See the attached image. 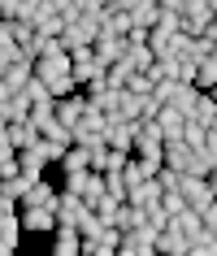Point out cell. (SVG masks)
Listing matches in <instances>:
<instances>
[{"label": "cell", "mask_w": 217, "mask_h": 256, "mask_svg": "<svg viewBox=\"0 0 217 256\" xmlns=\"http://www.w3.org/2000/svg\"><path fill=\"white\" fill-rule=\"evenodd\" d=\"M0 70H4V61H0Z\"/></svg>", "instance_id": "obj_39"}, {"label": "cell", "mask_w": 217, "mask_h": 256, "mask_svg": "<svg viewBox=\"0 0 217 256\" xmlns=\"http://www.w3.org/2000/svg\"><path fill=\"white\" fill-rule=\"evenodd\" d=\"M18 222H22V234H52L56 213L48 204H22L18 208Z\"/></svg>", "instance_id": "obj_1"}, {"label": "cell", "mask_w": 217, "mask_h": 256, "mask_svg": "<svg viewBox=\"0 0 217 256\" xmlns=\"http://www.w3.org/2000/svg\"><path fill=\"white\" fill-rule=\"evenodd\" d=\"M204 152H208V156H217V126H208V130H204V144H200Z\"/></svg>", "instance_id": "obj_35"}, {"label": "cell", "mask_w": 217, "mask_h": 256, "mask_svg": "<svg viewBox=\"0 0 217 256\" xmlns=\"http://www.w3.org/2000/svg\"><path fill=\"white\" fill-rule=\"evenodd\" d=\"M9 144L14 148H35L40 144V130L30 126V118L26 122H9Z\"/></svg>", "instance_id": "obj_19"}, {"label": "cell", "mask_w": 217, "mask_h": 256, "mask_svg": "<svg viewBox=\"0 0 217 256\" xmlns=\"http://www.w3.org/2000/svg\"><path fill=\"white\" fill-rule=\"evenodd\" d=\"M9 96H14V92H9V87H4V82H0V104H4V100H9Z\"/></svg>", "instance_id": "obj_38"}, {"label": "cell", "mask_w": 217, "mask_h": 256, "mask_svg": "<svg viewBox=\"0 0 217 256\" xmlns=\"http://www.w3.org/2000/svg\"><path fill=\"white\" fill-rule=\"evenodd\" d=\"M56 182H48V178H30V187L22 191V200H18V208H22V204H48V208H52L56 204Z\"/></svg>", "instance_id": "obj_11"}, {"label": "cell", "mask_w": 217, "mask_h": 256, "mask_svg": "<svg viewBox=\"0 0 217 256\" xmlns=\"http://www.w3.org/2000/svg\"><path fill=\"white\" fill-rule=\"evenodd\" d=\"M152 243H156V234H152L148 226H135V230H122L118 252L122 256H152Z\"/></svg>", "instance_id": "obj_5"}, {"label": "cell", "mask_w": 217, "mask_h": 256, "mask_svg": "<svg viewBox=\"0 0 217 256\" xmlns=\"http://www.w3.org/2000/svg\"><path fill=\"white\" fill-rule=\"evenodd\" d=\"M14 56H18L14 26H9V18H0V61H14Z\"/></svg>", "instance_id": "obj_29"}, {"label": "cell", "mask_w": 217, "mask_h": 256, "mask_svg": "<svg viewBox=\"0 0 217 256\" xmlns=\"http://www.w3.org/2000/svg\"><path fill=\"white\" fill-rule=\"evenodd\" d=\"M126 61H130V70H148L152 61H156V56H152V48H148V40H139V44H130L126 40Z\"/></svg>", "instance_id": "obj_23"}, {"label": "cell", "mask_w": 217, "mask_h": 256, "mask_svg": "<svg viewBox=\"0 0 217 256\" xmlns=\"http://www.w3.org/2000/svg\"><path fill=\"white\" fill-rule=\"evenodd\" d=\"M126 14H130V22H135V26H152V22H156V14H161V4H156V0H135Z\"/></svg>", "instance_id": "obj_24"}, {"label": "cell", "mask_w": 217, "mask_h": 256, "mask_svg": "<svg viewBox=\"0 0 217 256\" xmlns=\"http://www.w3.org/2000/svg\"><path fill=\"white\" fill-rule=\"evenodd\" d=\"M96 22L92 18H74V22H66V30H61V44H66V52H74V48H92L96 40Z\"/></svg>", "instance_id": "obj_4"}, {"label": "cell", "mask_w": 217, "mask_h": 256, "mask_svg": "<svg viewBox=\"0 0 217 256\" xmlns=\"http://www.w3.org/2000/svg\"><path fill=\"white\" fill-rule=\"evenodd\" d=\"M156 4H161V9H174V14L182 9V0H156Z\"/></svg>", "instance_id": "obj_37"}, {"label": "cell", "mask_w": 217, "mask_h": 256, "mask_svg": "<svg viewBox=\"0 0 217 256\" xmlns=\"http://www.w3.org/2000/svg\"><path fill=\"white\" fill-rule=\"evenodd\" d=\"M178 22L187 35H204L208 22H213V4L208 0H182V9H178Z\"/></svg>", "instance_id": "obj_2"}, {"label": "cell", "mask_w": 217, "mask_h": 256, "mask_svg": "<svg viewBox=\"0 0 217 256\" xmlns=\"http://www.w3.org/2000/svg\"><path fill=\"white\" fill-rule=\"evenodd\" d=\"M161 200V182L156 178H135V182H126V204H139V208H148V204Z\"/></svg>", "instance_id": "obj_10"}, {"label": "cell", "mask_w": 217, "mask_h": 256, "mask_svg": "<svg viewBox=\"0 0 217 256\" xmlns=\"http://www.w3.org/2000/svg\"><path fill=\"white\" fill-rule=\"evenodd\" d=\"M18 170H22L26 178H44L48 174V161H44L40 148H18Z\"/></svg>", "instance_id": "obj_17"}, {"label": "cell", "mask_w": 217, "mask_h": 256, "mask_svg": "<svg viewBox=\"0 0 217 256\" xmlns=\"http://www.w3.org/2000/svg\"><path fill=\"white\" fill-rule=\"evenodd\" d=\"M82 113H87V96H82V92L56 96V108H52V118L61 122V126H70V130H74V126H78V118H82Z\"/></svg>", "instance_id": "obj_7"}, {"label": "cell", "mask_w": 217, "mask_h": 256, "mask_svg": "<svg viewBox=\"0 0 217 256\" xmlns=\"http://www.w3.org/2000/svg\"><path fill=\"white\" fill-rule=\"evenodd\" d=\"M61 174H78V170H92V165H87V148H82V144H70L66 148V156H61Z\"/></svg>", "instance_id": "obj_21"}, {"label": "cell", "mask_w": 217, "mask_h": 256, "mask_svg": "<svg viewBox=\"0 0 217 256\" xmlns=\"http://www.w3.org/2000/svg\"><path fill=\"white\" fill-rule=\"evenodd\" d=\"M204 130H208V126H200V122H182V144H191V148H200L204 144Z\"/></svg>", "instance_id": "obj_32"}, {"label": "cell", "mask_w": 217, "mask_h": 256, "mask_svg": "<svg viewBox=\"0 0 217 256\" xmlns=\"http://www.w3.org/2000/svg\"><path fill=\"white\" fill-rule=\"evenodd\" d=\"M152 252H165V256H187V234L174 226H165L161 234H156V243H152Z\"/></svg>", "instance_id": "obj_14"}, {"label": "cell", "mask_w": 217, "mask_h": 256, "mask_svg": "<svg viewBox=\"0 0 217 256\" xmlns=\"http://www.w3.org/2000/svg\"><path fill=\"white\" fill-rule=\"evenodd\" d=\"M126 92H135V96H152V78L144 74V70H135V74L126 78Z\"/></svg>", "instance_id": "obj_33"}, {"label": "cell", "mask_w": 217, "mask_h": 256, "mask_svg": "<svg viewBox=\"0 0 217 256\" xmlns=\"http://www.w3.org/2000/svg\"><path fill=\"white\" fill-rule=\"evenodd\" d=\"M178 191H182V200H187L191 208H204V204L213 200V187H208V178H200V174H182L178 178Z\"/></svg>", "instance_id": "obj_9"}, {"label": "cell", "mask_w": 217, "mask_h": 256, "mask_svg": "<svg viewBox=\"0 0 217 256\" xmlns=\"http://www.w3.org/2000/svg\"><path fill=\"white\" fill-rule=\"evenodd\" d=\"M182 122H187V113L174 104H161V113H156V126H161L165 139H182Z\"/></svg>", "instance_id": "obj_15"}, {"label": "cell", "mask_w": 217, "mask_h": 256, "mask_svg": "<svg viewBox=\"0 0 217 256\" xmlns=\"http://www.w3.org/2000/svg\"><path fill=\"white\" fill-rule=\"evenodd\" d=\"M18 243H22V222H18V213L0 217V256L18 252Z\"/></svg>", "instance_id": "obj_16"}, {"label": "cell", "mask_w": 217, "mask_h": 256, "mask_svg": "<svg viewBox=\"0 0 217 256\" xmlns=\"http://www.w3.org/2000/svg\"><path fill=\"white\" fill-rule=\"evenodd\" d=\"M213 82H217V56L196 61V78H191V87H196V92H208Z\"/></svg>", "instance_id": "obj_22"}, {"label": "cell", "mask_w": 217, "mask_h": 256, "mask_svg": "<svg viewBox=\"0 0 217 256\" xmlns=\"http://www.w3.org/2000/svg\"><path fill=\"white\" fill-rule=\"evenodd\" d=\"M82 248V234L74 226H52V252L56 256H78Z\"/></svg>", "instance_id": "obj_13"}, {"label": "cell", "mask_w": 217, "mask_h": 256, "mask_svg": "<svg viewBox=\"0 0 217 256\" xmlns=\"http://www.w3.org/2000/svg\"><path fill=\"white\" fill-rule=\"evenodd\" d=\"M213 113H217V100H213L208 92H200V96H196V104L187 108V118L200 122V126H213Z\"/></svg>", "instance_id": "obj_20"}, {"label": "cell", "mask_w": 217, "mask_h": 256, "mask_svg": "<svg viewBox=\"0 0 217 256\" xmlns=\"http://www.w3.org/2000/svg\"><path fill=\"white\" fill-rule=\"evenodd\" d=\"M87 208H92V204L82 200V196H74V191H56V204H52L56 226H74V230H78V222H82Z\"/></svg>", "instance_id": "obj_3"}, {"label": "cell", "mask_w": 217, "mask_h": 256, "mask_svg": "<svg viewBox=\"0 0 217 256\" xmlns=\"http://www.w3.org/2000/svg\"><path fill=\"white\" fill-rule=\"evenodd\" d=\"M66 74H70V52H66V48H56V52H44V56H35V78L52 82V78H66Z\"/></svg>", "instance_id": "obj_8"}, {"label": "cell", "mask_w": 217, "mask_h": 256, "mask_svg": "<svg viewBox=\"0 0 217 256\" xmlns=\"http://www.w3.org/2000/svg\"><path fill=\"white\" fill-rule=\"evenodd\" d=\"M174 78H178V82H191V78H196V61L178 56V70H174Z\"/></svg>", "instance_id": "obj_34"}, {"label": "cell", "mask_w": 217, "mask_h": 256, "mask_svg": "<svg viewBox=\"0 0 217 256\" xmlns=\"http://www.w3.org/2000/svg\"><path fill=\"white\" fill-rule=\"evenodd\" d=\"M104 144L118 152H130L135 148V122H108L104 126Z\"/></svg>", "instance_id": "obj_12"}, {"label": "cell", "mask_w": 217, "mask_h": 256, "mask_svg": "<svg viewBox=\"0 0 217 256\" xmlns=\"http://www.w3.org/2000/svg\"><path fill=\"white\" fill-rule=\"evenodd\" d=\"M30 187V178L22 174V170H18V174H4L0 178V191H4V196H9V200H22V191Z\"/></svg>", "instance_id": "obj_27"}, {"label": "cell", "mask_w": 217, "mask_h": 256, "mask_svg": "<svg viewBox=\"0 0 217 256\" xmlns=\"http://www.w3.org/2000/svg\"><path fill=\"white\" fill-rule=\"evenodd\" d=\"M40 135H44V139H52V144H74V135H70V126H61L56 118L48 122V126H44Z\"/></svg>", "instance_id": "obj_31"}, {"label": "cell", "mask_w": 217, "mask_h": 256, "mask_svg": "<svg viewBox=\"0 0 217 256\" xmlns=\"http://www.w3.org/2000/svg\"><path fill=\"white\" fill-rule=\"evenodd\" d=\"M196 96H200V92H196L191 82H178V87H174V100H170V104H174V108H182V113H187V108L196 104Z\"/></svg>", "instance_id": "obj_30"}, {"label": "cell", "mask_w": 217, "mask_h": 256, "mask_svg": "<svg viewBox=\"0 0 217 256\" xmlns=\"http://www.w3.org/2000/svg\"><path fill=\"white\" fill-rule=\"evenodd\" d=\"M130 74H135V70H130V61H126V56H118L113 66H104V82H108V87H113V92H122V87H126V78H130Z\"/></svg>", "instance_id": "obj_26"}, {"label": "cell", "mask_w": 217, "mask_h": 256, "mask_svg": "<svg viewBox=\"0 0 217 256\" xmlns=\"http://www.w3.org/2000/svg\"><path fill=\"white\" fill-rule=\"evenodd\" d=\"M30 74H35V61L18 52L14 61H4V70H0V82H4L9 92H22V87L30 82Z\"/></svg>", "instance_id": "obj_6"}, {"label": "cell", "mask_w": 217, "mask_h": 256, "mask_svg": "<svg viewBox=\"0 0 217 256\" xmlns=\"http://www.w3.org/2000/svg\"><path fill=\"white\" fill-rule=\"evenodd\" d=\"M0 118L4 122H26L30 118V100H26V92H14L4 104H0Z\"/></svg>", "instance_id": "obj_18"}, {"label": "cell", "mask_w": 217, "mask_h": 256, "mask_svg": "<svg viewBox=\"0 0 217 256\" xmlns=\"http://www.w3.org/2000/svg\"><path fill=\"white\" fill-rule=\"evenodd\" d=\"M187 252L191 256H217V234L204 226L200 234H191V239H187Z\"/></svg>", "instance_id": "obj_25"}, {"label": "cell", "mask_w": 217, "mask_h": 256, "mask_svg": "<svg viewBox=\"0 0 217 256\" xmlns=\"http://www.w3.org/2000/svg\"><path fill=\"white\" fill-rule=\"evenodd\" d=\"M0 144H9V122L0 118ZM9 148H14V144H9Z\"/></svg>", "instance_id": "obj_36"}, {"label": "cell", "mask_w": 217, "mask_h": 256, "mask_svg": "<svg viewBox=\"0 0 217 256\" xmlns=\"http://www.w3.org/2000/svg\"><path fill=\"white\" fill-rule=\"evenodd\" d=\"M144 226H148L152 234H161V230L170 226V213H165V208H161V200H156V204H148V208H144Z\"/></svg>", "instance_id": "obj_28"}]
</instances>
